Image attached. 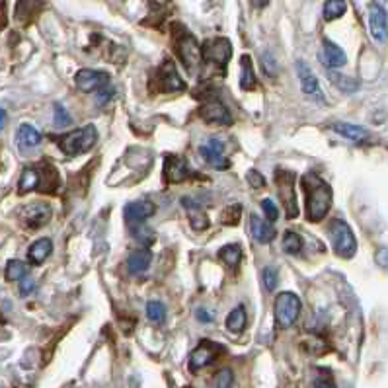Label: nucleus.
I'll return each instance as SVG.
<instances>
[{"instance_id": "nucleus-8", "label": "nucleus", "mask_w": 388, "mask_h": 388, "mask_svg": "<svg viewBox=\"0 0 388 388\" xmlns=\"http://www.w3.org/2000/svg\"><path fill=\"white\" fill-rule=\"evenodd\" d=\"M275 184H277V191H279V200L285 205L287 209V217L289 219H295L299 215V209H297V197H295V174L293 172H283L279 170L275 174Z\"/></svg>"}, {"instance_id": "nucleus-14", "label": "nucleus", "mask_w": 388, "mask_h": 388, "mask_svg": "<svg viewBox=\"0 0 388 388\" xmlns=\"http://www.w3.org/2000/svg\"><path fill=\"white\" fill-rule=\"evenodd\" d=\"M369 28H371V35L375 41L385 43L388 40V18L382 6H378V4L369 6Z\"/></svg>"}, {"instance_id": "nucleus-35", "label": "nucleus", "mask_w": 388, "mask_h": 388, "mask_svg": "<svg viewBox=\"0 0 388 388\" xmlns=\"http://www.w3.org/2000/svg\"><path fill=\"white\" fill-rule=\"evenodd\" d=\"M234 385V373L230 369H220L215 375V388H232Z\"/></svg>"}, {"instance_id": "nucleus-46", "label": "nucleus", "mask_w": 388, "mask_h": 388, "mask_svg": "<svg viewBox=\"0 0 388 388\" xmlns=\"http://www.w3.org/2000/svg\"><path fill=\"white\" fill-rule=\"evenodd\" d=\"M254 8H266L269 4V0H250Z\"/></svg>"}, {"instance_id": "nucleus-15", "label": "nucleus", "mask_w": 388, "mask_h": 388, "mask_svg": "<svg viewBox=\"0 0 388 388\" xmlns=\"http://www.w3.org/2000/svg\"><path fill=\"white\" fill-rule=\"evenodd\" d=\"M200 152L203 160L211 164L213 168H229V160L225 159V145L219 139L207 140V145H201Z\"/></svg>"}, {"instance_id": "nucleus-36", "label": "nucleus", "mask_w": 388, "mask_h": 388, "mask_svg": "<svg viewBox=\"0 0 388 388\" xmlns=\"http://www.w3.org/2000/svg\"><path fill=\"white\" fill-rule=\"evenodd\" d=\"M240 217H242V207L239 203H234V205H229V209L223 213V223L225 225H239Z\"/></svg>"}, {"instance_id": "nucleus-37", "label": "nucleus", "mask_w": 388, "mask_h": 388, "mask_svg": "<svg viewBox=\"0 0 388 388\" xmlns=\"http://www.w3.org/2000/svg\"><path fill=\"white\" fill-rule=\"evenodd\" d=\"M261 211H264V215H266V219H268V223H275V220L279 219V209L277 205L273 203L271 200H264L261 201Z\"/></svg>"}, {"instance_id": "nucleus-3", "label": "nucleus", "mask_w": 388, "mask_h": 388, "mask_svg": "<svg viewBox=\"0 0 388 388\" xmlns=\"http://www.w3.org/2000/svg\"><path fill=\"white\" fill-rule=\"evenodd\" d=\"M328 234H330V242H332V248L338 254L339 258H353L355 252H357V240H355V234L349 227L346 220L341 219H334L330 223L328 227Z\"/></svg>"}, {"instance_id": "nucleus-39", "label": "nucleus", "mask_w": 388, "mask_h": 388, "mask_svg": "<svg viewBox=\"0 0 388 388\" xmlns=\"http://www.w3.org/2000/svg\"><path fill=\"white\" fill-rule=\"evenodd\" d=\"M133 232H135L137 240H139V242H143L145 246H149V244H152V242H154V232L147 229L145 225H137Z\"/></svg>"}, {"instance_id": "nucleus-20", "label": "nucleus", "mask_w": 388, "mask_h": 388, "mask_svg": "<svg viewBox=\"0 0 388 388\" xmlns=\"http://www.w3.org/2000/svg\"><path fill=\"white\" fill-rule=\"evenodd\" d=\"M250 232L259 244H269L271 240L275 239V227L271 223H268V220L259 219L258 215L250 217Z\"/></svg>"}, {"instance_id": "nucleus-38", "label": "nucleus", "mask_w": 388, "mask_h": 388, "mask_svg": "<svg viewBox=\"0 0 388 388\" xmlns=\"http://www.w3.org/2000/svg\"><path fill=\"white\" fill-rule=\"evenodd\" d=\"M70 123H72V118L69 115V111L65 110V106L57 104L55 106V125L57 127H69Z\"/></svg>"}, {"instance_id": "nucleus-32", "label": "nucleus", "mask_w": 388, "mask_h": 388, "mask_svg": "<svg viewBox=\"0 0 388 388\" xmlns=\"http://www.w3.org/2000/svg\"><path fill=\"white\" fill-rule=\"evenodd\" d=\"M147 318L152 322V324H162L164 318H166V309L160 300H150L147 302Z\"/></svg>"}, {"instance_id": "nucleus-4", "label": "nucleus", "mask_w": 388, "mask_h": 388, "mask_svg": "<svg viewBox=\"0 0 388 388\" xmlns=\"http://www.w3.org/2000/svg\"><path fill=\"white\" fill-rule=\"evenodd\" d=\"M300 299L295 293H279L275 299V322L281 330L295 326L300 314Z\"/></svg>"}, {"instance_id": "nucleus-9", "label": "nucleus", "mask_w": 388, "mask_h": 388, "mask_svg": "<svg viewBox=\"0 0 388 388\" xmlns=\"http://www.w3.org/2000/svg\"><path fill=\"white\" fill-rule=\"evenodd\" d=\"M74 84L80 92L90 94V92H100L106 86H110V74H106L104 70L94 69H80L74 74Z\"/></svg>"}, {"instance_id": "nucleus-24", "label": "nucleus", "mask_w": 388, "mask_h": 388, "mask_svg": "<svg viewBox=\"0 0 388 388\" xmlns=\"http://www.w3.org/2000/svg\"><path fill=\"white\" fill-rule=\"evenodd\" d=\"M256 84H258V80H256L252 59H250V55H244L240 59V88L250 92V90L256 88Z\"/></svg>"}, {"instance_id": "nucleus-11", "label": "nucleus", "mask_w": 388, "mask_h": 388, "mask_svg": "<svg viewBox=\"0 0 388 388\" xmlns=\"http://www.w3.org/2000/svg\"><path fill=\"white\" fill-rule=\"evenodd\" d=\"M200 118L209 125H230L232 123L229 108L219 100L205 102L200 108Z\"/></svg>"}, {"instance_id": "nucleus-30", "label": "nucleus", "mask_w": 388, "mask_h": 388, "mask_svg": "<svg viewBox=\"0 0 388 388\" xmlns=\"http://www.w3.org/2000/svg\"><path fill=\"white\" fill-rule=\"evenodd\" d=\"M348 10V4L346 0H326L324 2V20L332 22L341 18Z\"/></svg>"}, {"instance_id": "nucleus-26", "label": "nucleus", "mask_w": 388, "mask_h": 388, "mask_svg": "<svg viewBox=\"0 0 388 388\" xmlns=\"http://www.w3.org/2000/svg\"><path fill=\"white\" fill-rule=\"evenodd\" d=\"M334 131H338L339 135H343L346 139L353 140V143H363L369 139V133L359 125H351V123H336Z\"/></svg>"}, {"instance_id": "nucleus-42", "label": "nucleus", "mask_w": 388, "mask_h": 388, "mask_svg": "<svg viewBox=\"0 0 388 388\" xmlns=\"http://www.w3.org/2000/svg\"><path fill=\"white\" fill-rule=\"evenodd\" d=\"M111 96H113V90H110L108 86H106L104 90H100V92H98V106L106 104V102L110 100Z\"/></svg>"}, {"instance_id": "nucleus-41", "label": "nucleus", "mask_w": 388, "mask_h": 388, "mask_svg": "<svg viewBox=\"0 0 388 388\" xmlns=\"http://www.w3.org/2000/svg\"><path fill=\"white\" fill-rule=\"evenodd\" d=\"M33 289H35V283H33L31 279H22V283H20L22 295H30Z\"/></svg>"}, {"instance_id": "nucleus-1", "label": "nucleus", "mask_w": 388, "mask_h": 388, "mask_svg": "<svg viewBox=\"0 0 388 388\" xmlns=\"http://www.w3.org/2000/svg\"><path fill=\"white\" fill-rule=\"evenodd\" d=\"M302 188L307 197V217L310 223H320L322 219H326L334 200L332 188L316 174H307L302 178Z\"/></svg>"}, {"instance_id": "nucleus-2", "label": "nucleus", "mask_w": 388, "mask_h": 388, "mask_svg": "<svg viewBox=\"0 0 388 388\" xmlns=\"http://www.w3.org/2000/svg\"><path fill=\"white\" fill-rule=\"evenodd\" d=\"M98 140V129L94 125H84L80 129H74L67 133L63 139L59 140V149L67 154V156H79L88 152Z\"/></svg>"}, {"instance_id": "nucleus-25", "label": "nucleus", "mask_w": 388, "mask_h": 388, "mask_svg": "<svg viewBox=\"0 0 388 388\" xmlns=\"http://www.w3.org/2000/svg\"><path fill=\"white\" fill-rule=\"evenodd\" d=\"M41 188V172L38 168H26L22 172V178L18 181V191L28 193L33 189Z\"/></svg>"}, {"instance_id": "nucleus-29", "label": "nucleus", "mask_w": 388, "mask_h": 388, "mask_svg": "<svg viewBox=\"0 0 388 388\" xmlns=\"http://www.w3.org/2000/svg\"><path fill=\"white\" fill-rule=\"evenodd\" d=\"M219 258L229 266V268H239L242 261V248L239 244H227L219 252Z\"/></svg>"}, {"instance_id": "nucleus-7", "label": "nucleus", "mask_w": 388, "mask_h": 388, "mask_svg": "<svg viewBox=\"0 0 388 388\" xmlns=\"http://www.w3.org/2000/svg\"><path fill=\"white\" fill-rule=\"evenodd\" d=\"M230 57H232V45L225 38L205 41V45L201 47V60L217 65L220 70H225V67L229 65Z\"/></svg>"}, {"instance_id": "nucleus-45", "label": "nucleus", "mask_w": 388, "mask_h": 388, "mask_svg": "<svg viewBox=\"0 0 388 388\" xmlns=\"http://www.w3.org/2000/svg\"><path fill=\"white\" fill-rule=\"evenodd\" d=\"M314 387L316 388H336L334 387V382H332V380H326V378H318V380L314 382Z\"/></svg>"}, {"instance_id": "nucleus-16", "label": "nucleus", "mask_w": 388, "mask_h": 388, "mask_svg": "<svg viewBox=\"0 0 388 388\" xmlns=\"http://www.w3.org/2000/svg\"><path fill=\"white\" fill-rule=\"evenodd\" d=\"M179 203L184 205V209H186V213H188V219H189V223H191L193 230L201 232V230L209 229V225H211L209 217H207L205 209L201 207L197 201H193L191 197H181Z\"/></svg>"}, {"instance_id": "nucleus-18", "label": "nucleus", "mask_w": 388, "mask_h": 388, "mask_svg": "<svg viewBox=\"0 0 388 388\" xmlns=\"http://www.w3.org/2000/svg\"><path fill=\"white\" fill-rule=\"evenodd\" d=\"M297 74H299L300 80V90H302L307 96H312V98H316V100H322V90H320L318 79L314 76V72H312L302 60L297 63Z\"/></svg>"}, {"instance_id": "nucleus-12", "label": "nucleus", "mask_w": 388, "mask_h": 388, "mask_svg": "<svg viewBox=\"0 0 388 388\" xmlns=\"http://www.w3.org/2000/svg\"><path fill=\"white\" fill-rule=\"evenodd\" d=\"M53 211L47 203H30L20 211V217L28 229H40L51 220Z\"/></svg>"}, {"instance_id": "nucleus-17", "label": "nucleus", "mask_w": 388, "mask_h": 388, "mask_svg": "<svg viewBox=\"0 0 388 388\" xmlns=\"http://www.w3.org/2000/svg\"><path fill=\"white\" fill-rule=\"evenodd\" d=\"M318 57L328 69H339V67H343V65L348 63V57H346L343 49L330 40H324Z\"/></svg>"}, {"instance_id": "nucleus-40", "label": "nucleus", "mask_w": 388, "mask_h": 388, "mask_svg": "<svg viewBox=\"0 0 388 388\" xmlns=\"http://www.w3.org/2000/svg\"><path fill=\"white\" fill-rule=\"evenodd\" d=\"M246 178H248L250 186H252V188L259 189V188H264V186H266V179H264V176H261L259 172H256V170H250Z\"/></svg>"}, {"instance_id": "nucleus-22", "label": "nucleus", "mask_w": 388, "mask_h": 388, "mask_svg": "<svg viewBox=\"0 0 388 388\" xmlns=\"http://www.w3.org/2000/svg\"><path fill=\"white\" fill-rule=\"evenodd\" d=\"M51 252H53V242L49 239H40L35 240L28 250V259H30L31 266H41L45 259L49 258Z\"/></svg>"}, {"instance_id": "nucleus-34", "label": "nucleus", "mask_w": 388, "mask_h": 388, "mask_svg": "<svg viewBox=\"0 0 388 388\" xmlns=\"http://www.w3.org/2000/svg\"><path fill=\"white\" fill-rule=\"evenodd\" d=\"M261 279H264V285H266L268 291H275V287H277L279 283L277 268H271V266L264 268V271H261Z\"/></svg>"}, {"instance_id": "nucleus-47", "label": "nucleus", "mask_w": 388, "mask_h": 388, "mask_svg": "<svg viewBox=\"0 0 388 388\" xmlns=\"http://www.w3.org/2000/svg\"><path fill=\"white\" fill-rule=\"evenodd\" d=\"M6 121H8V115H6V111L0 108V131L6 127Z\"/></svg>"}, {"instance_id": "nucleus-43", "label": "nucleus", "mask_w": 388, "mask_h": 388, "mask_svg": "<svg viewBox=\"0 0 388 388\" xmlns=\"http://www.w3.org/2000/svg\"><path fill=\"white\" fill-rule=\"evenodd\" d=\"M377 261H378V266L387 268V266H388V250H378Z\"/></svg>"}, {"instance_id": "nucleus-19", "label": "nucleus", "mask_w": 388, "mask_h": 388, "mask_svg": "<svg viewBox=\"0 0 388 388\" xmlns=\"http://www.w3.org/2000/svg\"><path fill=\"white\" fill-rule=\"evenodd\" d=\"M213 359H215V343L201 341L197 349H193V353L189 355V369L191 371H200V369L211 365Z\"/></svg>"}, {"instance_id": "nucleus-27", "label": "nucleus", "mask_w": 388, "mask_h": 388, "mask_svg": "<svg viewBox=\"0 0 388 388\" xmlns=\"http://www.w3.org/2000/svg\"><path fill=\"white\" fill-rule=\"evenodd\" d=\"M244 328H246V309L242 305H239L227 316V330L232 332V334H240Z\"/></svg>"}, {"instance_id": "nucleus-13", "label": "nucleus", "mask_w": 388, "mask_h": 388, "mask_svg": "<svg viewBox=\"0 0 388 388\" xmlns=\"http://www.w3.org/2000/svg\"><path fill=\"white\" fill-rule=\"evenodd\" d=\"M156 213V205L149 200L135 201L129 203L125 209H123V217L127 220V225L131 227H137V225H145V220L150 219L152 215Z\"/></svg>"}, {"instance_id": "nucleus-23", "label": "nucleus", "mask_w": 388, "mask_h": 388, "mask_svg": "<svg viewBox=\"0 0 388 388\" xmlns=\"http://www.w3.org/2000/svg\"><path fill=\"white\" fill-rule=\"evenodd\" d=\"M16 140H18L20 149H35V147H40L41 133L33 125L24 123V125H20L18 133H16Z\"/></svg>"}, {"instance_id": "nucleus-21", "label": "nucleus", "mask_w": 388, "mask_h": 388, "mask_svg": "<svg viewBox=\"0 0 388 388\" xmlns=\"http://www.w3.org/2000/svg\"><path fill=\"white\" fill-rule=\"evenodd\" d=\"M150 259H152V254H150L149 248H140L131 252L129 258H127V268L133 275H143L150 266Z\"/></svg>"}, {"instance_id": "nucleus-10", "label": "nucleus", "mask_w": 388, "mask_h": 388, "mask_svg": "<svg viewBox=\"0 0 388 388\" xmlns=\"http://www.w3.org/2000/svg\"><path fill=\"white\" fill-rule=\"evenodd\" d=\"M191 176H193V172H191L188 160L184 156L170 154L164 159V181L166 184H179V181H186Z\"/></svg>"}, {"instance_id": "nucleus-6", "label": "nucleus", "mask_w": 388, "mask_h": 388, "mask_svg": "<svg viewBox=\"0 0 388 388\" xmlns=\"http://www.w3.org/2000/svg\"><path fill=\"white\" fill-rule=\"evenodd\" d=\"M176 51H178V57L184 63V67L189 70V72H195V67H200L201 63V47L197 40L181 28L179 33H176Z\"/></svg>"}, {"instance_id": "nucleus-5", "label": "nucleus", "mask_w": 388, "mask_h": 388, "mask_svg": "<svg viewBox=\"0 0 388 388\" xmlns=\"http://www.w3.org/2000/svg\"><path fill=\"white\" fill-rule=\"evenodd\" d=\"M152 86L156 92H166V94H174V92H184L186 90V82L179 76L178 69L174 65V60L166 59L156 70Z\"/></svg>"}, {"instance_id": "nucleus-28", "label": "nucleus", "mask_w": 388, "mask_h": 388, "mask_svg": "<svg viewBox=\"0 0 388 388\" xmlns=\"http://www.w3.org/2000/svg\"><path fill=\"white\" fill-rule=\"evenodd\" d=\"M28 273H30L28 264H24L20 259H10L6 264V269H4V275L8 281H22V279L28 277Z\"/></svg>"}, {"instance_id": "nucleus-31", "label": "nucleus", "mask_w": 388, "mask_h": 388, "mask_svg": "<svg viewBox=\"0 0 388 388\" xmlns=\"http://www.w3.org/2000/svg\"><path fill=\"white\" fill-rule=\"evenodd\" d=\"M281 248H283V252L291 254V256H297V254L302 252V239H300L297 232L287 230L283 234V240H281Z\"/></svg>"}, {"instance_id": "nucleus-33", "label": "nucleus", "mask_w": 388, "mask_h": 388, "mask_svg": "<svg viewBox=\"0 0 388 388\" xmlns=\"http://www.w3.org/2000/svg\"><path fill=\"white\" fill-rule=\"evenodd\" d=\"M330 80H332L334 86H338V88L343 90V92H353V90H357L359 86L355 80L348 79V76H343V74H338V72H330Z\"/></svg>"}, {"instance_id": "nucleus-44", "label": "nucleus", "mask_w": 388, "mask_h": 388, "mask_svg": "<svg viewBox=\"0 0 388 388\" xmlns=\"http://www.w3.org/2000/svg\"><path fill=\"white\" fill-rule=\"evenodd\" d=\"M197 318H200L201 322H205V324H209V322H213V314H209L207 310L201 309L200 312H197Z\"/></svg>"}]
</instances>
